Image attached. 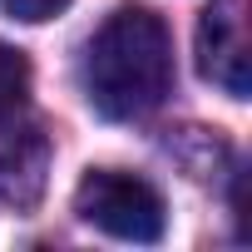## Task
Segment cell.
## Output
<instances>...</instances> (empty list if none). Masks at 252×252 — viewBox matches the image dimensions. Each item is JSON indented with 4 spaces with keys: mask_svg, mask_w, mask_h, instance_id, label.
Here are the masks:
<instances>
[{
    "mask_svg": "<svg viewBox=\"0 0 252 252\" xmlns=\"http://www.w3.org/2000/svg\"><path fill=\"white\" fill-rule=\"evenodd\" d=\"M45 158H50V149H45V139L35 129H20V134H10L0 144V203L5 208H25V203L40 198Z\"/></svg>",
    "mask_w": 252,
    "mask_h": 252,
    "instance_id": "277c9868",
    "label": "cell"
},
{
    "mask_svg": "<svg viewBox=\"0 0 252 252\" xmlns=\"http://www.w3.org/2000/svg\"><path fill=\"white\" fill-rule=\"evenodd\" d=\"M25 94H30V60H25V50L0 40V124L15 119Z\"/></svg>",
    "mask_w": 252,
    "mask_h": 252,
    "instance_id": "5b68a950",
    "label": "cell"
},
{
    "mask_svg": "<svg viewBox=\"0 0 252 252\" xmlns=\"http://www.w3.org/2000/svg\"><path fill=\"white\" fill-rule=\"evenodd\" d=\"M173 89V40L168 25L144 10H114L84 50V94L104 119H144Z\"/></svg>",
    "mask_w": 252,
    "mask_h": 252,
    "instance_id": "6da1fadb",
    "label": "cell"
},
{
    "mask_svg": "<svg viewBox=\"0 0 252 252\" xmlns=\"http://www.w3.org/2000/svg\"><path fill=\"white\" fill-rule=\"evenodd\" d=\"M74 213L119 242H158L168 227L163 193L124 168H89L74 188Z\"/></svg>",
    "mask_w": 252,
    "mask_h": 252,
    "instance_id": "7a4b0ae2",
    "label": "cell"
},
{
    "mask_svg": "<svg viewBox=\"0 0 252 252\" xmlns=\"http://www.w3.org/2000/svg\"><path fill=\"white\" fill-rule=\"evenodd\" d=\"M69 0H0V10L10 20H25V25H40V20H55Z\"/></svg>",
    "mask_w": 252,
    "mask_h": 252,
    "instance_id": "8992f818",
    "label": "cell"
},
{
    "mask_svg": "<svg viewBox=\"0 0 252 252\" xmlns=\"http://www.w3.org/2000/svg\"><path fill=\"white\" fill-rule=\"evenodd\" d=\"M198 69L222 94L247 99L252 89V40H247V0H208L198 15Z\"/></svg>",
    "mask_w": 252,
    "mask_h": 252,
    "instance_id": "3957f363",
    "label": "cell"
}]
</instances>
